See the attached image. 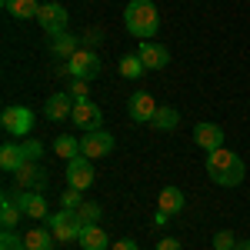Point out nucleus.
<instances>
[{
  "label": "nucleus",
  "instance_id": "1",
  "mask_svg": "<svg viewBox=\"0 0 250 250\" xmlns=\"http://www.w3.org/2000/svg\"><path fill=\"white\" fill-rule=\"evenodd\" d=\"M207 177H210L217 187H237V184H244L247 167H244L240 154L220 147V150H210L207 154Z\"/></svg>",
  "mask_w": 250,
  "mask_h": 250
},
{
  "label": "nucleus",
  "instance_id": "2",
  "mask_svg": "<svg viewBox=\"0 0 250 250\" xmlns=\"http://www.w3.org/2000/svg\"><path fill=\"white\" fill-rule=\"evenodd\" d=\"M124 27L137 40L154 37L157 30H160V10L154 7V0H130L127 10H124Z\"/></svg>",
  "mask_w": 250,
  "mask_h": 250
},
{
  "label": "nucleus",
  "instance_id": "3",
  "mask_svg": "<svg viewBox=\"0 0 250 250\" xmlns=\"http://www.w3.org/2000/svg\"><path fill=\"white\" fill-rule=\"evenodd\" d=\"M0 127L10 137H20V140H23V137L34 130V110L23 107V104H10V107H3V114H0Z\"/></svg>",
  "mask_w": 250,
  "mask_h": 250
},
{
  "label": "nucleus",
  "instance_id": "4",
  "mask_svg": "<svg viewBox=\"0 0 250 250\" xmlns=\"http://www.w3.org/2000/svg\"><path fill=\"white\" fill-rule=\"evenodd\" d=\"M47 224H50V233L57 237L60 244H70V240H80V233H83V224H80L77 210H57L47 217Z\"/></svg>",
  "mask_w": 250,
  "mask_h": 250
},
{
  "label": "nucleus",
  "instance_id": "5",
  "mask_svg": "<svg viewBox=\"0 0 250 250\" xmlns=\"http://www.w3.org/2000/svg\"><path fill=\"white\" fill-rule=\"evenodd\" d=\"M37 23H40V30H43V34H50V37H60V34H67L70 14H67V7H63V3H54V0H47V3H40Z\"/></svg>",
  "mask_w": 250,
  "mask_h": 250
},
{
  "label": "nucleus",
  "instance_id": "6",
  "mask_svg": "<svg viewBox=\"0 0 250 250\" xmlns=\"http://www.w3.org/2000/svg\"><path fill=\"white\" fill-rule=\"evenodd\" d=\"M67 74H70L74 80H87V83H90V80L100 77V57H97L94 50L80 47L77 54L67 60Z\"/></svg>",
  "mask_w": 250,
  "mask_h": 250
},
{
  "label": "nucleus",
  "instance_id": "7",
  "mask_svg": "<svg viewBox=\"0 0 250 250\" xmlns=\"http://www.w3.org/2000/svg\"><path fill=\"white\" fill-rule=\"evenodd\" d=\"M80 154L90 157V160H100V157H110L114 154V137L107 130H87L80 137Z\"/></svg>",
  "mask_w": 250,
  "mask_h": 250
},
{
  "label": "nucleus",
  "instance_id": "8",
  "mask_svg": "<svg viewBox=\"0 0 250 250\" xmlns=\"http://www.w3.org/2000/svg\"><path fill=\"white\" fill-rule=\"evenodd\" d=\"M67 184L77 187V190H87L94 184V160L90 157L77 154L74 160H67Z\"/></svg>",
  "mask_w": 250,
  "mask_h": 250
},
{
  "label": "nucleus",
  "instance_id": "9",
  "mask_svg": "<svg viewBox=\"0 0 250 250\" xmlns=\"http://www.w3.org/2000/svg\"><path fill=\"white\" fill-rule=\"evenodd\" d=\"M70 117H74V127H80L83 134H87V130H100V127H104V114H100V107H97L94 100H77Z\"/></svg>",
  "mask_w": 250,
  "mask_h": 250
},
{
  "label": "nucleus",
  "instance_id": "10",
  "mask_svg": "<svg viewBox=\"0 0 250 250\" xmlns=\"http://www.w3.org/2000/svg\"><path fill=\"white\" fill-rule=\"evenodd\" d=\"M127 114H130V120L134 124H150L157 114V104L154 97L147 94V90H137V94L127 97Z\"/></svg>",
  "mask_w": 250,
  "mask_h": 250
},
{
  "label": "nucleus",
  "instance_id": "11",
  "mask_svg": "<svg viewBox=\"0 0 250 250\" xmlns=\"http://www.w3.org/2000/svg\"><path fill=\"white\" fill-rule=\"evenodd\" d=\"M137 57L144 60L147 70H164V67L170 63V50L160 47V43H154V40H140V43H137Z\"/></svg>",
  "mask_w": 250,
  "mask_h": 250
},
{
  "label": "nucleus",
  "instance_id": "12",
  "mask_svg": "<svg viewBox=\"0 0 250 250\" xmlns=\"http://www.w3.org/2000/svg\"><path fill=\"white\" fill-rule=\"evenodd\" d=\"M193 144L200 147V150H220L224 147V127L220 124H210V120H204V124H197L193 127Z\"/></svg>",
  "mask_w": 250,
  "mask_h": 250
},
{
  "label": "nucleus",
  "instance_id": "13",
  "mask_svg": "<svg viewBox=\"0 0 250 250\" xmlns=\"http://www.w3.org/2000/svg\"><path fill=\"white\" fill-rule=\"evenodd\" d=\"M14 177H17V187H20V190H43V187L50 184L47 170H43L40 164H34V160H27Z\"/></svg>",
  "mask_w": 250,
  "mask_h": 250
},
{
  "label": "nucleus",
  "instance_id": "14",
  "mask_svg": "<svg viewBox=\"0 0 250 250\" xmlns=\"http://www.w3.org/2000/svg\"><path fill=\"white\" fill-rule=\"evenodd\" d=\"M70 114H74V97L67 94V90H60V94H50L47 100H43V117H47V120L60 124V120H67Z\"/></svg>",
  "mask_w": 250,
  "mask_h": 250
},
{
  "label": "nucleus",
  "instance_id": "15",
  "mask_svg": "<svg viewBox=\"0 0 250 250\" xmlns=\"http://www.w3.org/2000/svg\"><path fill=\"white\" fill-rule=\"evenodd\" d=\"M17 204H20V210L27 213V217H34V220L50 217V213H47V200H43V193H40V190H20Z\"/></svg>",
  "mask_w": 250,
  "mask_h": 250
},
{
  "label": "nucleus",
  "instance_id": "16",
  "mask_svg": "<svg viewBox=\"0 0 250 250\" xmlns=\"http://www.w3.org/2000/svg\"><path fill=\"white\" fill-rule=\"evenodd\" d=\"M83 250H110L114 244H110V237L104 233V227L100 224H90V227H83V233H80V240H77Z\"/></svg>",
  "mask_w": 250,
  "mask_h": 250
},
{
  "label": "nucleus",
  "instance_id": "17",
  "mask_svg": "<svg viewBox=\"0 0 250 250\" xmlns=\"http://www.w3.org/2000/svg\"><path fill=\"white\" fill-rule=\"evenodd\" d=\"M23 164H27V157L20 150V144H3L0 147V170L3 173H17Z\"/></svg>",
  "mask_w": 250,
  "mask_h": 250
},
{
  "label": "nucleus",
  "instance_id": "18",
  "mask_svg": "<svg viewBox=\"0 0 250 250\" xmlns=\"http://www.w3.org/2000/svg\"><path fill=\"white\" fill-rule=\"evenodd\" d=\"M184 204H187V200H184V190H180V187H164L160 197H157V210L170 213V217L184 210Z\"/></svg>",
  "mask_w": 250,
  "mask_h": 250
},
{
  "label": "nucleus",
  "instance_id": "19",
  "mask_svg": "<svg viewBox=\"0 0 250 250\" xmlns=\"http://www.w3.org/2000/svg\"><path fill=\"white\" fill-rule=\"evenodd\" d=\"M3 10L17 20H37L40 0H3Z\"/></svg>",
  "mask_w": 250,
  "mask_h": 250
},
{
  "label": "nucleus",
  "instance_id": "20",
  "mask_svg": "<svg viewBox=\"0 0 250 250\" xmlns=\"http://www.w3.org/2000/svg\"><path fill=\"white\" fill-rule=\"evenodd\" d=\"M150 124H154V130H160V134H170V130L180 127V114H177V107H157Z\"/></svg>",
  "mask_w": 250,
  "mask_h": 250
},
{
  "label": "nucleus",
  "instance_id": "21",
  "mask_svg": "<svg viewBox=\"0 0 250 250\" xmlns=\"http://www.w3.org/2000/svg\"><path fill=\"white\" fill-rule=\"evenodd\" d=\"M77 47H80V40L74 37V34H60V37H54V43H50V54L60 57V60H70L77 54Z\"/></svg>",
  "mask_w": 250,
  "mask_h": 250
},
{
  "label": "nucleus",
  "instance_id": "22",
  "mask_svg": "<svg viewBox=\"0 0 250 250\" xmlns=\"http://www.w3.org/2000/svg\"><path fill=\"white\" fill-rule=\"evenodd\" d=\"M54 233H47L43 227H34V230L23 233V244H27V250H54Z\"/></svg>",
  "mask_w": 250,
  "mask_h": 250
},
{
  "label": "nucleus",
  "instance_id": "23",
  "mask_svg": "<svg viewBox=\"0 0 250 250\" xmlns=\"http://www.w3.org/2000/svg\"><path fill=\"white\" fill-rule=\"evenodd\" d=\"M54 154H57L60 160H74V157L80 154V140L74 134H60L57 140H54Z\"/></svg>",
  "mask_w": 250,
  "mask_h": 250
},
{
  "label": "nucleus",
  "instance_id": "24",
  "mask_svg": "<svg viewBox=\"0 0 250 250\" xmlns=\"http://www.w3.org/2000/svg\"><path fill=\"white\" fill-rule=\"evenodd\" d=\"M120 74L127 80H137L147 74V67H144V60L137 57V54H127V57H120Z\"/></svg>",
  "mask_w": 250,
  "mask_h": 250
},
{
  "label": "nucleus",
  "instance_id": "25",
  "mask_svg": "<svg viewBox=\"0 0 250 250\" xmlns=\"http://www.w3.org/2000/svg\"><path fill=\"white\" fill-rule=\"evenodd\" d=\"M20 204L17 200H3L0 204V224H3V230H14L17 227V220H20Z\"/></svg>",
  "mask_w": 250,
  "mask_h": 250
},
{
  "label": "nucleus",
  "instance_id": "26",
  "mask_svg": "<svg viewBox=\"0 0 250 250\" xmlns=\"http://www.w3.org/2000/svg\"><path fill=\"white\" fill-rule=\"evenodd\" d=\"M77 217H80V224H83V227H90V224H100V217H104V207H100V204H87V200H83V204L77 207Z\"/></svg>",
  "mask_w": 250,
  "mask_h": 250
},
{
  "label": "nucleus",
  "instance_id": "27",
  "mask_svg": "<svg viewBox=\"0 0 250 250\" xmlns=\"http://www.w3.org/2000/svg\"><path fill=\"white\" fill-rule=\"evenodd\" d=\"M0 250H27V244H23V237L14 230H3L0 233Z\"/></svg>",
  "mask_w": 250,
  "mask_h": 250
},
{
  "label": "nucleus",
  "instance_id": "28",
  "mask_svg": "<svg viewBox=\"0 0 250 250\" xmlns=\"http://www.w3.org/2000/svg\"><path fill=\"white\" fill-rule=\"evenodd\" d=\"M80 204H83V190H77V187H67V190H63V197H60V207L77 210Z\"/></svg>",
  "mask_w": 250,
  "mask_h": 250
},
{
  "label": "nucleus",
  "instance_id": "29",
  "mask_svg": "<svg viewBox=\"0 0 250 250\" xmlns=\"http://www.w3.org/2000/svg\"><path fill=\"white\" fill-rule=\"evenodd\" d=\"M233 247H237L233 230H217L213 233V250H233Z\"/></svg>",
  "mask_w": 250,
  "mask_h": 250
},
{
  "label": "nucleus",
  "instance_id": "30",
  "mask_svg": "<svg viewBox=\"0 0 250 250\" xmlns=\"http://www.w3.org/2000/svg\"><path fill=\"white\" fill-rule=\"evenodd\" d=\"M20 150H23L27 160L40 164V157H43V144H40V140H23V144H20Z\"/></svg>",
  "mask_w": 250,
  "mask_h": 250
},
{
  "label": "nucleus",
  "instance_id": "31",
  "mask_svg": "<svg viewBox=\"0 0 250 250\" xmlns=\"http://www.w3.org/2000/svg\"><path fill=\"white\" fill-rule=\"evenodd\" d=\"M67 94L74 97V100H87V80H74V77H70V87H67Z\"/></svg>",
  "mask_w": 250,
  "mask_h": 250
},
{
  "label": "nucleus",
  "instance_id": "32",
  "mask_svg": "<svg viewBox=\"0 0 250 250\" xmlns=\"http://www.w3.org/2000/svg\"><path fill=\"white\" fill-rule=\"evenodd\" d=\"M157 250H180V240H177V237H164V240L157 244Z\"/></svg>",
  "mask_w": 250,
  "mask_h": 250
},
{
  "label": "nucleus",
  "instance_id": "33",
  "mask_svg": "<svg viewBox=\"0 0 250 250\" xmlns=\"http://www.w3.org/2000/svg\"><path fill=\"white\" fill-rule=\"evenodd\" d=\"M110 250H137V240H127V237H124V240H117Z\"/></svg>",
  "mask_w": 250,
  "mask_h": 250
},
{
  "label": "nucleus",
  "instance_id": "34",
  "mask_svg": "<svg viewBox=\"0 0 250 250\" xmlns=\"http://www.w3.org/2000/svg\"><path fill=\"white\" fill-rule=\"evenodd\" d=\"M167 220H170V213H164V210H157V213H154V224H157V227H164Z\"/></svg>",
  "mask_w": 250,
  "mask_h": 250
},
{
  "label": "nucleus",
  "instance_id": "35",
  "mask_svg": "<svg viewBox=\"0 0 250 250\" xmlns=\"http://www.w3.org/2000/svg\"><path fill=\"white\" fill-rule=\"evenodd\" d=\"M233 250H250V240H237V247Z\"/></svg>",
  "mask_w": 250,
  "mask_h": 250
}]
</instances>
